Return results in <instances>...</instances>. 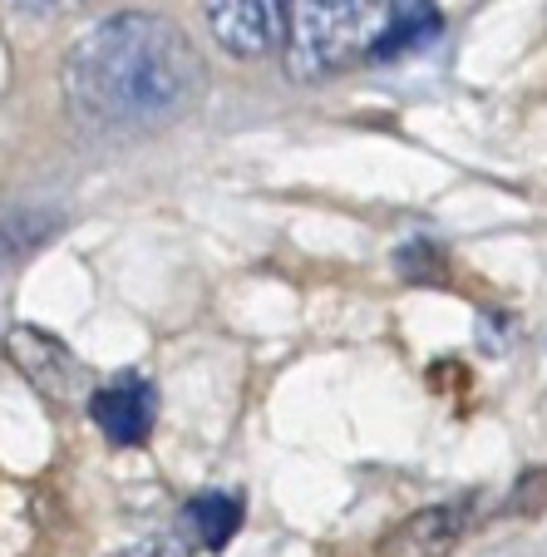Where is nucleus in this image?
Here are the masks:
<instances>
[{
    "instance_id": "1",
    "label": "nucleus",
    "mask_w": 547,
    "mask_h": 557,
    "mask_svg": "<svg viewBox=\"0 0 547 557\" xmlns=\"http://www.w3.org/2000/svg\"><path fill=\"white\" fill-rule=\"evenodd\" d=\"M64 109L79 128L148 134L192 114L208 89L198 45L169 15L124 11L89 25L60 70Z\"/></svg>"
},
{
    "instance_id": "2",
    "label": "nucleus",
    "mask_w": 547,
    "mask_h": 557,
    "mask_svg": "<svg viewBox=\"0 0 547 557\" xmlns=\"http://www.w3.org/2000/svg\"><path fill=\"white\" fill-rule=\"evenodd\" d=\"M389 11L395 0H291L282 30L291 79H326L365 60L389 25Z\"/></svg>"
},
{
    "instance_id": "3",
    "label": "nucleus",
    "mask_w": 547,
    "mask_h": 557,
    "mask_svg": "<svg viewBox=\"0 0 547 557\" xmlns=\"http://www.w3.org/2000/svg\"><path fill=\"white\" fill-rule=\"evenodd\" d=\"M286 5L291 0H202L212 40L237 60L266 54L286 30Z\"/></svg>"
},
{
    "instance_id": "4",
    "label": "nucleus",
    "mask_w": 547,
    "mask_h": 557,
    "mask_svg": "<svg viewBox=\"0 0 547 557\" xmlns=\"http://www.w3.org/2000/svg\"><path fill=\"white\" fill-rule=\"evenodd\" d=\"M5 356H11V366L35 385V395H45V400H54V405L79 400V366H74V356L54 336H45V331H35V326H15L11 336H5Z\"/></svg>"
},
{
    "instance_id": "5",
    "label": "nucleus",
    "mask_w": 547,
    "mask_h": 557,
    "mask_svg": "<svg viewBox=\"0 0 547 557\" xmlns=\"http://www.w3.org/2000/svg\"><path fill=\"white\" fill-rule=\"evenodd\" d=\"M89 420L99 424L109 444H144L153 434V420H159V405H153V389L144 380H119V385L95 389L89 400Z\"/></svg>"
},
{
    "instance_id": "6",
    "label": "nucleus",
    "mask_w": 547,
    "mask_h": 557,
    "mask_svg": "<svg viewBox=\"0 0 547 557\" xmlns=\"http://www.w3.org/2000/svg\"><path fill=\"white\" fill-rule=\"evenodd\" d=\"M469 523V504H434L410 513L400 528H389L380 557H449Z\"/></svg>"
},
{
    "instance_id": "7",
    "label": "nucleus",
    "mask_w": 547,
    "mask_h": 557,
    "mask_svg": "<svg viewBox=\"0 0 547 557\" xmlns=\"http://www.w3.org/2000/svg\"><path fill=\"white\" fill-rule=\"evenodd\" d=\"M444 30V15L434 11L430 0H395V11H389V25L380 30L375 50L370 60H395V54H414L424 45H434Z\"/></svg>"
},
{
    "instance_id": "8",
    "label": "nucleus",
    "mask_w": 547,
    "mask_h": 557,
    "mask_svg": "<svg viewBox=\"0 0 547 557\" xmlns=\"http://www.w3.org/2000/svg\"><path fill=\"white\" fill-rule=\"evenodd\" d=\"M183 523H188L192 543H202L208 553H217V547H227L232 533L243 528V504H237L232 494H202V498L188 504Z\"/></svg>"
},
{
    "instance_id": "9",
    "label": "nucleus",
    "mask_w": 547,
    "mask_h": 557,
    "mask_svg": "<svg viewBox=\"0 0 547 557\" xmlns=\"http://www.w3.org/2000/svg\"><path fill=\"white\" fill-rule=\"evenodd\" d=\"M119 557H183V547L173 543V537H159V543H144V547H128V553Z\"/></svg>"
},
{
    "instance_id": "10",
    "label": "nucleus",
    "mask_w": 547,
    "mask_h": 557,
    "mask_svg": "<svg viewBox=\"0 0 547 557\" xmlns=\"http://www.w3.org/2000/svg\"><path fill=\"white\" fill-rule=\"evenodd\" d=\"M21 11H74V5H89V0H11Z\"/></svg>"
}]
</instances>
